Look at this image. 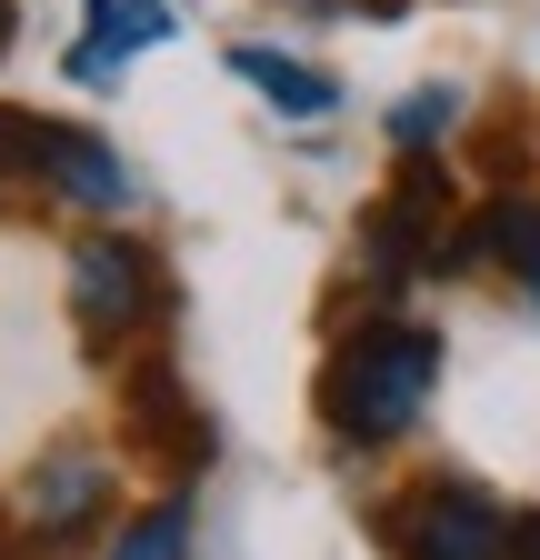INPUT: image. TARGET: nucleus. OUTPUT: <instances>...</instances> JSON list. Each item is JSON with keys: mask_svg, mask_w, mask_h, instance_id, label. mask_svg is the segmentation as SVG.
<instances>
[{"mask_svg": "<svg viewBox=\"0 0 540 560\" xmlns=\"http://www.w3.org/2000/svg\"><path fill=\"white\" fill-rule=\"evenodd\" d=\"M431 390H441V330L380 311V320H361L341 350H330L320 420H330V441H351V451H390V441L421 431Z\"/></svg>", "mask_w": 540, "mask_h": 560, "instance_id": "nucleus-1", "label": "nucleus"}, {"mask_svg": "<svg viewBox=\"0 0 540 560\" xmlns=\"http://www.w3.org/2000/svg\"><path fill=\"white\" fill-rule=\"evenodd\" d=\"M0 180L50 190L60 210H101V221L141 200L130 161L110 151L101 130H81V120H40V110H0Z\"/></svg>", "mask_w": 540, "mask_h": 560, "instance_id": "nucleus-2", "label": "nucleus"}, {"mask_svg": "<svg viewBox=\"0 0 540 560\" xmlns=\"http://www.w3.org/2000/svg\"><path fill=\"white\" fill-rule=\"evenodd\" d=\"M71 311H81V340L101 350H130L161 311H171V291H161V260L130 241V231H91L81 250H71Z\"/></svg>", "mask_w": 540, "mask_h": 560, "instance_id": "nucleus-3", "label": "nucleus"}, {"mask_svg": "<svg viewBox=\"0 0 540 560\" xmlns=\"http://www.w3.org/2000/svg\"><path fill=\"white\" fill-rule=\"evenodd\" d=\"M390 550L400 560H501L510 550V521L470 480H421L411 501L390 511Z\"/></svg>", "mask_w": 540, "mask_h": 560, "instance_id": "nucleus-4", "label": "nucleus"}, {"mask_svg": "<svg viewBox=\"0 0 540 560\" xmlns=\"http://www.w3.org/2000/svg\"><path fill=\"white\" fill-rule=\"evenodd\" d=\"M441 221H450V171H441L431 151H400V180H390L380 221H371V270H380V280H411L421 260H441V250H450Z\"/></svg>", "mask_w": 540, "mask_h": 560, "instance_id": "nucleus-5", "label": "nucleus"}, {"mask_svg": "<svg viewBox=\"0 0 540 560\" xmlns=\"http://www.w3.org/2000/svg\"><path fill=\"white\" fill-rule=\"evenodd\" d=\"M101 511H110V460H101V451H50V460L21 480L31 550H71V540H81Z\"/></svg>", "mask_w": 540, "mask_h": 560, "instance_id": "nucleus-6", "label": "nucleus"}, {"mask_svg": "<svg viewBox=\"0 0 540 560\" xmlns=\"http://www.w3.org/2000/svg\"><path fill=\"white\" fill-rule=\"evenodd\" d=\"M130 431H141V451H161V460H180V470H200V460L221 451L211 410L190 400V381H180L171 361H141V371H130Z\"/></svg>", "mask_w": 540, "mask_h": 560, "instance_id": "nucleus-7", "label": "nucleus"}, {"mask_svg": "<svg viewBox=\"0 0 540 560\" xmlns=\"http://www.w3.org/2000/svg\"><path fill=\"white\" fill-rule=\"evenodd\" d=\"M171 40V0H91V21H81V40H71V81H120L141 50H161Z\"/></svg>", "mask_w": 540, "mask_h": 560, "instance_id": "nucleus-8", "label": "nucleus"}, {"mask_svg": "<svg viewBox=\"0 0 540 560\" xmlns=\"http://www.w3.org/2000/svg\"><path fill=\"white\" fill-rule=\"evenodd\" d=\"M441 260H501V270L520 280V301L540 311V200H530V190H501L470 231H450Z\"/></svg>", "mask_w": 540, "mask_h": 560, "instance_id": "nucleus-9", "label": "nucleus"}, {"mask_svg": "<svg viewBox=\"0 0 540 560\" xmlns=\"http://www.w3.org/2000/svg\"><path fill=\"white\" fill-rule=\"evenodd\" d=\"M221 60H231L281 120H330V110H341V81H330V70H310V60H291V50H270V40H231Z\"/></svg>", "mask_w": 540, "mask_h": 560, "instance_id": "nucleus-10", "label": "nucleus"}, {"mask_svg": "<svg viewBox=\"0 0 540 560\" xmlns=\"http://www.w3.org/2000/svg\"><path fill=\"white\" fill-rule=\"evenodd\" d=\"M110 560H190V511H180V501H161L151 521H130V530H120V550H110Z\"/></svg>", "mask_w": 540, "mask_h": 560, "instance_id": "nucleus-11", "label": "nucleus"}, {"mask_svg": "<svg viewBox=\"0 0 540 560\" xmlns=\"http://www.w3.org/2000/svg\"><path fill=\"white\" fill-rule=\"evenodd\" d=\"M450 120H460V91L441 81V91H411V101L390 110V140H400V151H431V140H441Z\"/></svg>", "mask_w": 540, "mask_h": 560, "instance_id": "nucleus-12", "label": "nucleus"}, {"mask_svg": "<svg viewBox=\"0 0 540 560\" xmlns=\"http://www.w3.org/2000/svg\"><path fill=\"white\" fill-rule=\"evenodd\" d=\"M281 11H301V21H400L411 0H281Z\"/></svg>", "mask_w": 540, "mask_h": 560, "instance_id": "nucleus-13", "label": "nucleus"}, {"mask_svg": "<svg viewBox=\"0 0 540 560\" xmlns=\"http://www.w3.org/2000/svg\"><path fill=\"white\" fill-rule=\"evenodd\" d=\"M0 50H11V0H0Z\"/></svg>", "mask_w": 540, "mask_h": 560, "instance_id": "nucleus-14", "label": "nucleus"}]
</instances>
